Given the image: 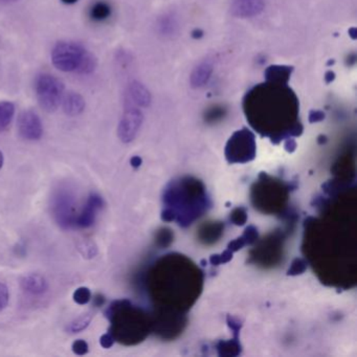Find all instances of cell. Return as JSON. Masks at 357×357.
<instances>
[{
	"instance_id": "obj_1",
	"label": "cell",
	"mask_w": 357,
	"mask_h": 357,
	"mask_svg": "<svg viewBox=\"0 0 357 357\" xmlns=\"http://www.w3.org/2000/svg\"><path fill=\"white\" fill-rule=\"evenodd\" d=\"M151 286L154 298L158 296V319L153 321L156 332L162 336L179 333L185 325L183 312L191 308L202 292L204 275L191 260L183 255L162 256L151 269Z\"/></svg>"
},
{
	"instance_id": "obj_33",
	"label": "cell",
	"mask_w": 357,
	"mask_h": 357,
	"mask_svg": "<svg viewBox=\"0 0 357 357\" xmlns=\"http://www.w3.org/2000/svg\"><path fill=\"white\" fill-rule=\"evenodd\" d=\"M325 114L321 110H311L310 114H309V122H321V121L325 120Z\"/></svg>"
},
{
	"instance_id": "obj_20",
	"label": "cell",
	"mask_w": 357,
	"mask_h": 357,
	"mask_svg": "<svg viewBox=\"0 0 357 357\" xmlns=\"http://www.w3.org/2000/svg\"><path fill=\"white\" fill-rule=\"evenodd\" d=\"M15 114V106L12 102H0V132H3L11 124Z\"/></svg>"
},
{
	"instance_id": "obj_16",
	"label": "cell",
	"mask_w": 357,
	"mask_h": 357,
	"mask_svg": "<svg viewBox=\"0 0 357 357\" xmlns=\"http://www.w3.org/2000/svg\"><path fill=\"white\" fill-rule=\"evenodd\" d=\"M294 72V68L286 66H271L264 72L266 82L275 84H288L290 76Z\"/></svg>"
},
{
	"instance_id": "obj_2",
	"label": "cell",
	"mask_w": 357,
	"mask_h": 357,
	"mask_svg": "<svg viewBox=\"0 0 357 357\" xmlns=\"http://www.w3.org/2000/svg\"><path fill=\"white\" fill-rule=\"evenodd\" d=\"M244 109L250 125L273 144L302 135L298 99L287 84L254 87L244 99Z\"/></svg>"
},
{
	"instance_id": "obj_39",
	"label": "cell",
	"mask_w": 357,
	"mask_h": 357,
	"mask_svg": "<svg viewBox=\"0 0 357 357\" xmlns=\"http://www.w3.org/2000/svg\"><path fill=\"white\" fill-rule=\"evenodd\" d=\"M16 1H18V0H0V3H16Z\"/></svg>"
},
{
	"instance_id": "obj_15",
	"label": "cell",
	"mask_w": 357,
	"mask_h": 357,
	"mask_svg": "<svg viewBox=\"0 0 357 357\" xmlns=\"http://www.w3.org/2000/svg\"><path fill=\"white\" fill-rule=\"evenodd\" d=\"M61 103L64 112L70 116H77L82 114L86 105L84 98L75 91H70L66 95H63Z\"/></svg>"
},
{
	"instance_id": "obj_5",
	"label": "cell",
	"mask_w": 357,
	"mask_h": 357,
	"mask_svg": "<svg viewBox=\"0 0 357 357\" xmlns=\"http://www.w3.org/2000/svg\"><path fill=\"white\" fill-rule=\"evenodd\" d=\"M291 185H286L268 175H260V178L252 188V202L255 208L266 214H277L285 206L288 192Z\"/></svg>"
},
{
	"instance_id": "obj_17",
	"label": "cell",
	"mask_w": 357,
	"mask_h": 357,
	"mask_svg": "<svg viewBox=\"0 0 357 357\" xmlns=\"http://www.w3.org/2000/svg\"><path fill=\"white\" fill-rule=\"evenodd\" d=\"M213 74V66L208 62H202L192 72L190 83L193 89L204 86L210 80Z\"/></svg>"
},
{
	"instance_id": "obj_34",
	"label": "cell",
	"mask_w": 357,
	"mask_h": 357,
	"mask_svg": "<svg viewBox=\"0 0 357 357\" xmlns=\"http://www.w3.org/2000/svg\"><path fill=\"white\" fill-rule=\"evenodd\" d=\"M284 147H285L286 151L294 152L296 148V141H294V139H292V137L286 139L285 146H284Z\"/></svg>"
},
{
	"instance_id": "obj_36",
	"label": "cell",
	"mask_w": 357,
	"mask_h": 357,
	"mask_svg": "<svg viewBox=\"0 0 357 357\" xmlns=\"http://www.w3.org/2000/svg\"><path fill=\"white\" fill-rule=\"evenodd\" d=\"M334 79H335V74H334L333 72H331V70H330V72L326 73L325 81H326V83H327V84H329V83H331L332 81L334 80Z\"/></svg>"
},
{
	"instance_id": "obj_27",
	"label": "cell",
	"mask_w": 357,
	"mask_h": 357,
	"mask_svg": "<svg viewBox=\"0 0 357 357\" xmlns=\"http://www.w3.org/2000/svg\"><path fill=\"white\" fill-rule=\"evenodd\" d=\"M10 300L9 288L6 284L0 283V312L7 307Z\"/></svg>"
},
{
	"instance_id": "obj_22",
	"label": "cell",
	"mask_w": 357,
	"mask_h": 357,
	"mask_svg": "<svg viewBox=\"0 0 357 357\" xmlns=\"http://www.w3.org/2000/svg\"><path fill=\"white\" fill-rule=\"evenodd\" d=\"M91 319H93V317H91L89 313L81 315V317H79L78 319L73 321L72 323L68 326V331L72 332V333H77V332L82 331L85 328L89 327V324H91Z\"/></svg>"
},
{
	"instance_id": "obj_25",
	"label": "cell",
	"mask_w": 357,
	"mask_h": 357,
	"mask_svg": "<svg viewBox=\"0 0 357 357\" xmlns=\"http://www.w3.org/2000/svg\"><path fill=\"white\" fill-rule=\"evenodd\" d=\"M248 220V213L244 208H237L231 212V221L236 225H243Z\"/></svg>"
},
{
	"instance_id": "obj_13",
	"label": "cell",
	"mask_w": 357,
	"mask_h": 357,
	"mask_svg": "<svg viewBox=\"0 0 357 357\" xmlns=\"http://www.w3.org/2000/svg\"><path fill=\"white\" fill-rule=\"evenodd\" d=\"M264 7V0H233L231 13L239 18L255 17L262 13Z\"/></svg>"
},
{
	"instance_id": "obj_30",
	"label": "cell",
	"mask_w": 357,
	"mask_h": 357,
	"mask_svg": "<svg viewBox=\"0 0 357 357\" xmlns=\"http://www.w3.org/2000/svg\"><path fill=\"white\" fill-rule=\"evenodd\" d=\"M227 325L231 328V331H233L234 335L236 337H238V334H239L240 329H241L242 324L239 319H235V317H231V315L227 317Z\"/></svg>"
},
{
	"instance_id": "obj_12",
	"label": "cell",
	"mask_w": 357,
	"mask_h": 357,
	"mask_svg": "<svg viewBox=\"0 0 357 357\" xmlns=\"http://www.w3.org/2000/svg\"><path fill=\"white\" fill-rule=\"evenodd\" d=\"M104 206V200L98 194H91L87 199L82 212L77 217L76 227L80 229H89L95 225L97 214Z\"/></svg>"
},
{
	"instance_id": "obj_29",
	"label": "cell",
	"mask_w": 357,
	"mask_h": 357,
	"mask_svg": "<svg viewBox=\"0 0 357 357\" xmlns=\"http://www.w3.org/2000/svg\"><path fill=\"white\" fill-rule=\"evenodd\" d=\"M73 351H74L75 354L77 355H84L89 352V344H87L85 340H75L74 344L72 346Z\"/></svg>"
},
{
	"instance_id": "obj_38",
	"label": "cell",
	"mask_w": 357,
	"mask_h": 357,
	"mask_svg": "<svg viewBox=\"0 0 357 357\" xmlns=\"http://www.w3.org/2000/svg\"><path fill=\"white\" fill-rule=\"evenodd\" d=\"M3 152L0 151V169L3 168Z\"/></svg>"
},
{
	"instance_id": "obj_19",
	"label": "cell",
	"mask_w": 357,
	"mask_h": 357,
	"mask_svg": "<svg viewBox=\"0 0 357 357\" xmlns=\"http://www.w3.org/2000/svg\"><path fill=\"white\" fill-rule=\"evenodd\" d=\"M129 95H130L131 100L137 105L142 106V107H147L151 103L150 91L137 81L131 83L130 86H129Z\"/></svg>"
},
{
	"instance_id": "obj_3",
	"label": "cell",
	"mask_w": 357,
	"mask_h": 357,
	"mask_svg": "<svg viewBox=\"0 0 357 357\" xmlns=\"http://www.w3.org/2000/svg\"><path fill=\"white\" fill-rule=\"evenodd\" d=\"M164 202L181 227L192 225L210 208L204 185L192 177L171 183L165 191Z\"/></svg>"
},
{
	"instance_id": "obj_4",
	"label": "cell",
	"mask_w": 357,
	"mask_h": 357,
	"mask_svg": "<svg viewBox=\"0 0 357 357\" xmlns=\"http://www.w3.org/2000/svg\"><path fill=\"white\" fill-rule=\"evenodd\" d=\"M112 323L110 333L114 340L118 338L126 344H137L149 334L152 321L139 307L133 306L129 301H116L107 311Z\"/></svg>"
},
{
	"instance_id": "obj_23",
	"label": "cell",
	"mask_w": 357,
	"mask_h": 357,
	"mask_svg": "<svg viewBox=\"0 0 357 357\" xmlns=\"http://www.w3.org/2000/svg\"><path fill=\"white\" fill-rule=\"evenodd\" d=\"M73 298H74L75 302L79 305H85L91 301V291L89 290V288L87 287H79L78 289H76V291L74 292V296H73Z\"/></svg>"
},
{
	"instance_id": "obj_28",
	"label": "cell",
	"mask_w": 357,
	"mask_h": 357,
	"mask_svg": "<svg viewBox=\"0 0 357 357\" xmlns=\"http://www.w3.org/2000/svg\"><path fill=\"white\" fill-rule=\"evenodd\" d=\"M242 236L245 239L246 244L255 243L258 240V229L254 225H250Z\"/></svg>"
},
{
	"instance_id": "obj_24",
	"label": "cell",
	"mask_w": 357,
	"mask_h": 357,
	"mask_svg": "<svg viewBox=\"0 0 357 357\" xmlns=\"http://www.w3.org/2000/svg\"><path fill=\"white\" fill-rule=\"evenodd\" d=\"M307 268V262L304 259L296 258L294 259V262L290 265V268L288 269V275H301L304 273Z\"/></svg>"
},
{
	"instance_id": "obj_26",
	"label": "cell",
	"mask_w": 357,
	"mask_h": 357,
	"mask_svg": "<svg viewBox=\"0 0 357 357\" xmlns=\"http://www.w3.org/2000/svg\"><path fill=\"white\" fill-rule=\"evenodd\" d=\"M233 258V252L229 250H225L222 254L213 255L210 258V262L212 265L222 264V263L229 262Z\"/></svg>"
},
{
	"instance_id": "obj_11",
	"label": "cell",
	"mask_w": 357,
	"mask_h": 357,
	"mask_svg": "<svg viewBox=\"0 0 357 357\" xmlns=\"http://www.w3.org/2000/svg\"><path fill=\"white\" fill-rule=\"evenodd\" d=\"M18 131L20 137L26 141H38L43 135V122L36 112L26 110L18 119Z\"/></svg>"
},
{
	"instance_id": "obj_32",
	"label": "cell",
	"mask_w": 357,
	"mask_h": 357,
	"mask_svg": "<svg viewBox=\"0 0 357 357\" xmlns=\"http://www.w3.org/2000/svg\"><path fill=\"white\" fill-rule=\"evenodd\" d=\"M114 338L112 333H106L101 336L100 338V344L103 348L108 349L112 348L114 344Z\"/></svg>"
},
{
	"instance_id": "obj_10",
	"label": "cell",
	"mask_w": 357,
	"mask_h": 357,
	"mask_svg": "<svg viewBox=\"0 0 357 357\" xmlns=\"http://www.w3.org/2000/svg\"><path fill=\"white\" fill-rule=\"evenodd\" d=\"M143 123V114L135 107H129L125 110L120 124H119L118 135L121 141L129 143L135 139L137 131Z\"/></svg>"
},
{
	"instance_id": "obj_8",
	"label": "cell",
	"mask_w": 357,
	"mask_h": 357,
	"mask_svg": "<svg viewBox=\"0 0 357 357\" xmlns=\"http://www.w3.org/2000/svg\"><path fill=\"white\" fill-rule=\"evenodd\" d=\"M89 53L85 47L78 43H59L52 52V62L61 72L78 73Z\"/></svg>"
},
{
	"instance_id": "obj_14",
	"label": "cell",
	"mask_w": 357,
	"mask_h": 357,
	"mask_svg": "<svg viewBox=\"0 0 357 357\" xmlns=\"http://www.w3.org/2000/svg\"><path fill=\"white\" fill-rule=\"evenodd\" d=\"M20 286L24 291L35 296L45 294L49 288L47 280L39 273H29L24 275L20 280Z\"/></svg>"
},
{
	"instance_id": "obj_31",
	"label": "cell",
	"mask_w": 357,
	"mask_h": 357,
	"mask_svg": "<svg viewBox=\"0 0 357 357\" xmlns=\"http://www.w3.org/2000/svg\"><path fill=\"white\" fill-rule=\"evenodd\" d=\"M245 245H248V244H246V241L245 239H244L243 236H241V237L233 240V241L229 244V246H227V250H229L233 252H237V250H241V248Z\"/></svg>"
},
{
	"instance_id": "obj_37",
	"label": "cell",
	"mask_w": 357,
	"mask_h": 357,
	"mask_svg": "<svg viewBox=\"0 0 357 357\" xmlns=\"http://www.w3.org/2000/svg\"><path fill=\"white\" fill-rule=\"evenodd\" d=\"M61 1L66 5H75V3H78L79 0H61Z\"/></svg>"
},
{
	"instance_id": "obj_35",
	"label": "cell",
	"mask_w": 357,
	"mask_h": 357,
	"mask_svg": "<svg viewBox=\"0 0 357 357\" xmlns=\"http://www.w3.org/2000/svg\"><path fill=\"white\" fill-rule=\"evenodd\" d=\"M130 162L133 168H139L142 165V158H139V156H133V158H131Z\"/></svg>"
},
{
	"instance_id": "obj_18",
	"label": "cell",
	"mask_w": 357,
	"mask_h": 357,
	"mask_svg": "<svg viewBox=\"0 0 357 357\" xmlns=\"http://www.w3.org/2000/svg\"><path fill=\"white\" fill-rule=\"evenodd\" d=\"M112 8L107 1L98 0L89 8V15L91 22H104L112 17Z\"/></svg>"
},
{
	"instance_id": "obj_7",
	"label": "cell",
	"mask_w": 357,
	"mask_h": 357,
	"mask_svg": "<svg viewBox=\"0 0 357 357\" xmlns=\"http://www.w3.org/2000/svg\"><path fill=\"white\" fill-rule=\"evenodd\" d=\"M52 213L61 229L76 227L77 202L74 193L66 187L56 190L52 198Z\"/></svg>"
},
{
	"instance_id": "obj_21",
	"label": "cell",
	"mask_w": 357,
	"mask_h": 357,
	"mask_svg": "<svg viewBox=\"0 0 357 357\" xmlns=\"http://www.w3.org/2000/svg\"><path fill=\"white\" fill-rule=\"evenodd\" d=\"M217 350H218L220 356H236L240 354L241 351V346L238 342V337H234V340L229 342H220L217 344Z\"/></svg>"
},
{
	"instance_id": "obj_9",
	"label": "cell",
	"mask_w": 357,
	"mask_h": 357,
	"mask_svg": "<svg viewBox=\"0 0 357 357\" xmlns=\"http://www.w3.org/2000/svg\"><path fill=\"white\" fill-rule=\"evenodd\" d=\"M35 91L39 105L47 112H53L59 107L64 95V84L49 74L40 75L35 83Z\"/></svg>"
},
{
	"instance_id": "obj_6",
	"label": "cell",
	"mask_w": 357,
	"mask_h": 357,
	"mask_svg": "<svg viewBox=\"0 0 357 357\" xmlns=\"http://www.w3.org/2000/svg\"><path fill=\"white\" fill-rule=\"evenodd\" d=\"M256 139L248 128L236 131L227 142L225 158L231 164H245L256 156Z\"/></svg>"
}]
</instances>
